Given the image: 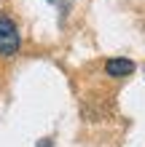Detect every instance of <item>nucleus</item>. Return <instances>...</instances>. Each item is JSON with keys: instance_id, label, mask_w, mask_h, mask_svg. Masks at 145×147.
<instances>
[{"instance_id": "nucleus-2", "label": "nucleus", "mask_w": 145, "mask_h": 147, "mask_svg": "<svg viewBox=\"0 0 145 147\" xmlns=\"http://www.w3.org/2000/svg\"><path fill=\"white\" fill-rule=\"evenodd\" d=\"M132 72H134V62H132V59L118 56V59H108V62H105V75H108V78H113V80L129 78Z\"/></svg>"}, {"instance_id": "nucleus-1", "label": "nucleus", "mask_w": 145, "mask_h": 147, "mask_svg": "<svg viewBox=\"0 0 145 147\" xmlns=\"http://www.w3.org/2000/svg\"><path fill=\"white\" fill-rule=\"evenodd\" d=\"M22 48V35L14 19L0 13V56H16Z\"/></svg>"}, {"instance_id": "nucleus-3", "label": "nucleus", "mask_w": 145, "mask_h": 147, "mask_svg": "<svg viewBox=\"0 0 145 147\" xmlns=\"http://www.w3.org/2000/svg\"><path fill=\"white\" fill-rule=\"evenodd\" d=\"M40 147H51V142H48V139H46V142H43V144H40Z\"/></svg>"}]
</instances>
